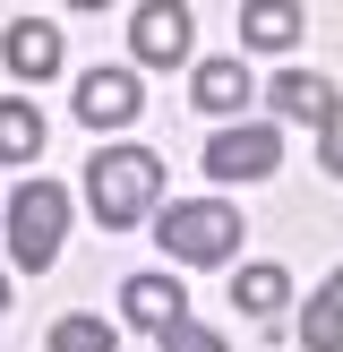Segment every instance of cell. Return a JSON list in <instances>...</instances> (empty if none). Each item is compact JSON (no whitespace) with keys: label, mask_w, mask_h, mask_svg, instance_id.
Listing matches in <instances>:
<instances>
[{"label":"cell","mask_w":343,"mask_h":352,"mask_svg":"<svg viewBox=\"0 0 343 352\" xmlns=\"http://www.w3.org/2000/svg\"><path fill=\"white\" fill-rule=\"evenodd\" d=\"M60 241H69V189H51V181H26L9 198V258L26 275H43L51 258H60Z\"/></svg>","instance_id":"3957f363"},{"label":"cell","mask_w":343,"mask_h":352,"mask_svg":"<svg viewBox=\"0 0 343 352\" xmlns=\"http://www.w3.org/2000/svg\"><path fill=\"white\" fill-rule=\"evenodd\" d=\"M51 352H120V327H103V318H86V309H78V318L51 327Z\"/></svg>","instance_id":"9a60e30c"},{"label":"cell","mask_w":343,"mask_h":352,"mask_svg":"<svg viewBox=\"0 0 343 352\" xmlns=\"http://www.w3.org/2000/svg\"><path fill=\"white\" fill-rule=\"evenodd\" d=\"M78 120H95V129L137 120V78H129V69H86V78H78Z\"/></svg>","instance_id":"52a82bcc"},{"label":"cell","mask_w":343,"mask_h":352,"mask_svg":"<svg viewBox=\"0 0 343 352\" xmlns=\"http://www.w3.org/2000/svg\"><path fill=\"white\" fill-rule=\"evenodd\" d=\"M0 52H9V69H17V78H34V86L60 78V26H51V17H17Z\"/></svg>","instance_id":"9c48e42d"},{"label":"cell","mask_w":343,"mask_h":352,"mask_svg":"<svg viewBox=\"0 0 343 352\" xmlns=\"http://www.w3.org/2000/svg\"><path fill=\"white\" fill-rule=\"evenodd\" d=\"M163 352H223V336L215 327H198V318H180V327H163V336H154Z\"/></svg>","instance_id":"2e32d148"},{"label":"cell","mask_w":343,"mask_h":352,"mask_svg":"<svg viewBox=\"0 0 343 352\" xmlns=\"http://www.w3.org/2000/svg\"><path fill=\"white\" fill-rule=\"evenodd\" d=\"M240 103H249V60H198V112L232 120Z\"/></svg>","instance_id":"7c38bea8"},{"label":"cell","mask_w":343,"mask_h":352,"mask_svg":"<svg viewBox=\"0 0 343 352\" xmlns=\"http://www.w3.org/2000/svg\"><path fill=\"white\" fill-rule=\"evenodd\" d=\"M318 164H326V172H335V181H343V120H335V129H326V138H318Z\"/></svg>","instance_id":"e0dca14e"},{"label":"cell","mask_w":343,"mask_h":352,"mask_svg":"<svg viewBox=\"0 0 343 352\" xmlns=\"http://www.w3.org/2000/svg\"><path fill=\"white\" fill-rule=\"evenodd\" d=\"M154 241H163V258L223 267V258H240V206H232V198H189V206H163V215H154Z\"/></svg>","instance_id":"7a4b0ae2"},{"label":"cell","mask_w":343,"mask_h":352,"mask_svg":"<svg viewBox=\"0 0 343 352\" xmlns=\"http://www.w3.org/2000/svg\"><path fill=\"white\" fill-rule=\"evenodd\" d=\"M274 164H283V129L274 120H232V129L206 138V172L215 181H266Z\"/></svg>","instance_id":"277c9868"},{"label":"cell","mask_w":343,"mask_h":352,"mask_svg":"<svg viewBox=\"0 0 343 352\" xmlns=\"http://www.w3.org/2000/svg\"><path fill=\"white\" fill-rule=\"evenodd\" d=\"M232 301L249 309V318H274V309L292 301V275H283V267H240V284H232Z\"/></svg>","instance_id":"5bb4252c"},{"label":"cell","mask_w":343,"mask_h":352,"mask_svg":"<svg viewBox=\"0 0 343 352\" xmlns=\"http://www.w3.org/2000/svg\"><path fill=\"white\" fill-rule=\"evenodd\" d=\"M300 344L309 352H343V267L309 292V318H300Z\"/></svg>","instance_id":"30bf717a"},{"label":"cell","mask_w":343,"mask_h":352,"mask_svg":"<svg viewBox=\"0 0 343 352\" xmlns=\"http://www.w3.org/2000/svg\"><path fill=\"white\" fill-rule=\"evenodd\" d=\"M274 112L283 120H318V138H326L343 120V95L318 78V69H283V78H274Z\"/></svg>","instance_id":"8992f818"},{"label":"cell","mask_w":343,"mask_h":352,"mask_svg":"<svg viewBox=\"0 0 343 352\" xmlns=\"http://www.w3.org/2000/svg\"><path fill=\"white\" fill-rule=\"evenodd\" d=\"M0 309H9V275H0Z\"/></svg>","instance_id":"ac0fdd59"},{"label":"cell","mask_w":343,"mask_h":352,"mask_svg":"<svg viewBox=\"0 0 343 352\" xmlns=\"http://www.w3.org/2000/svg\"><path fill=\"white\" fill-rule=\"evenodd\" d=\"M120 309H129L137 327H154V336H163V327L189 318V292H180V275H129V284H120Z\"/></svg>","instance_id":"ba28073f"},{"label":"cell","mask_w":343,"mask_h":352,"mask_svg":"<svg viewBox=\"0 0 343 352\" xmlns=\"http://www.w3.org/2000/svg\"><path fill=\"white\" fill-rule=\"evenodd\" d=\"M240 43H249V52H292V43H300V9H283V0L240 9Z\"/></svg>","instance_id":"8fae6325"},{"label":"cell","mask_w":343,"mask_h":352,"mask_svg":"<svg viewBox=\"0 0 343 352\" xmlns=\"http://www.w3.org/2000/svg\"><path fill=\"white\" fill-rule=\"evenodd\" d=\"M154 189H163V155L154 146H103L86 164V206H95L103 232H129L154 215Z\"/></svg>","instance_id":"6da1fadb"},{"label":"cell","mask_w":343,"mask_h":352,"mask_svg":"<svg viewBox=\"0 0 343 352\" xmlns=\"http://www.w3.org/2000/svg\"><path fill=\"white\" fill-rule=\"evenodd\" d=\"M129 52L146 69L189 60V9H180V0H146V9H129Z\"/></svg>","instance_id":"5b68a950"},{"label":"cell","mask_w":343,"mask_h":352,"mask_svg":"<svg viewBox=\"0 0 343 352\" xmlns=\"http://www.w3.org/2000/svg\"><path fill=\"white\" fill-rule=\"evenodd\" d=\"M43 155V112H34L26 95L0 103V164H34Z\"/></svg>","instance_id":"4fadbf2b"}]
</instances>
